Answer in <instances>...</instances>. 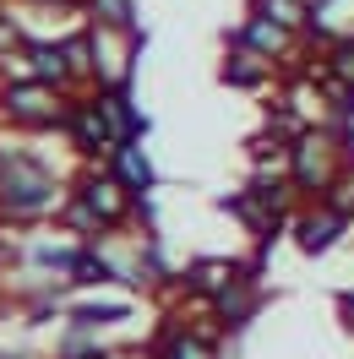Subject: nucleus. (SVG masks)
I'll use <instances>...</instances> for the list:
<instances>
[{
    "label": "nucleus",
    "instance_id": "obj_1",
    "mask_svg": "<svg viewBox=\"0 0 354 359\" xmlns=\"http://www.w3.org/2000/svg\"><path fill=\"white\" fill-rule=\"evenodd\" d=\"M49 175L33 163V158H6V207L11 212H33V207L49 202Z\"/></svg>",
    "mask_w": 354,
    "mask_h": 359
},
{
    "label": "nucleus",
    "instance_id": "obj_2",
    "mask_svg": "<svg viewBox=\"0 0 354 359\" xmlns=\"http://www.w3.org/2000/svg\"><path fill=\"white\" fill-rule=\"evenodd\" d=\"M6 114H11V120H22V126H49L60 109L49 104V88H44V82H17V88H6Z\"/></svg>",
    "mask_w": 354,
    "mask_h": 359
},
{
    "label": "nucleus",
    "instance_id": "obj_3",
    "mask_svg": "<svg viewBox=\"0 0 354 359\" xmlns=\"http://www.w3.org/2000/svg\"><path fill=\"white\" fill-rule=\"evenodd\" d=\"M77 136H82V147H98V142H110V126H104V114H98V109H77Z\"/></svg>",
    "mask_w": 354,
    "mask_h": 359
},
{
    "label": "nucleus",
    "instance_id": "obj_4",
    "mask_svg": "<svg viewBox=\"0 0 354 359\" xmlns=\"http://www.w3.org/2000/svg\"><path fill=\"white\" fill-rule=\"evenodd\" d=\"M332 229H338V218H310L306 234H300V240H306V250H327V245H332Z\"/></svg>",
    "mask_w": 354,
    "mask_h": 359
},
{
    "label": "nucleus",
    "instance_id": "obj_5",
    "mask_svg": "<svg viewBox=\"0 0 354 359\" xmlns=\"http://www.w3.org/2000/svg\"><path fill=\"white\" fill-rule=\"evenodd\" d=\"M60 71H66V66H60V49H44V44L33 49V76H39V82L60 76Z\"/></svg>",
    "mask_w": 354,
    "mask_h": 359
},
{
    "label": "nucleus",
    "instance_id": "obj_6",
    "mask_svg": "<svg viewBox=\"0 0 354 359\" xmlns=\"http://www.w3.org/2000/svg\"><path fill=\"white\" fill-rule=\"evenodd\" d=\"M71 272H77V283H104V278H110V267H104V262H93V256H77Z\"/></svg>",
    "mask_w": 354,
    "mask_h": 359
},
{
    "label": "nucleus",
    "instance_id": "obj_7",
    "mask_svg": "<svg viewBox=\"0 0 354 359\" xmlns=\"http://www.w3.org/2000/svg\"><path fill=\"white\" fill-rule=\"evenodd\" d=\"M223 278H229V267H223V262H202V267H197V278H191V283H197V289H218Z\"/></svg>",
    "mask_w": 354,
    "mask_h": 359
},
{
    "label": "nucleus",
    "instance_id": "obj_8",
    "mask_svg": "<svg viewBox=\"0 0 354 359\" xmlns=\"http://www.w3.org/2000/svg\"><path fill=\"white\" fill-rule=\"evenodd\" d=\"M120 169H126V175H131L136 185H148V163H142V158H136L131 147H120Z\"/></svg>",
    "mask_w": 354,
    "mask_h": 359
},
{
    "label": "nucleus",
    "instance_id": "obj_9",
    "mask_svg": "<svg viewBox=\"0 0 354 359\" xmlns=\"http://www.w3.org/2000/svg\"><path fill=\"white\" fill-rule=\"evenodd\" d=\"M251 44H267V49H278V44H284V33H278V27H267V22H256V27H251Z\"/></svg>",
    "mask_w": 354,
    "mask_h": 359
},
{
    "label": "nucleus",
    "instance_id": "obj_10",
    "mask_svg": "<svg viewBox=\"0 0 354 359\" xmlns=\"http://www.w3.org/2000/svg\"><path fill=\"white\" fill-rule=\"evenodd\" d=\"M267 11H278V22H294L300 6H294V0H267Z\"/></svg>",
    "mask_w": 354,
    "mask_h": 359
},
{
    "label": "nucleus",
    "instance_id": "obj_11",
    "mask_svg": "<svg viewBox=\"0 0 354 359\" xmlns=\"http://www.w3.org/2000/svg\"><path fill=\"white\" fill-rule=\"evenodd\" d=\"M98 6L110 11V22H120V27H126V0H98Z\"/></svg>",
    "mask_w": 354,
    "mask_h": 359
},
{
    "label": "nucleus",
    "instance_id": "obj_12",
    "mask_svg": "<svg viewBox=\"0 0 354 359\" xmlns=\"http://www.w3.org/2000/svg\"><path fill=\"white\" fill-rule=\"evenodd\" d=\"M175 359H202V348L197 343H175Z\"/></svg>",
    "mask_w": 354,
    "mask_h": 359
},
{
    "label": "nucleus",
    "instance_id": "obj_13",
    "mask_svg": "<svg viewBox=\"0 0 354 359\" xmlns=\"http://www.w3.org/2000/svg\"><path fill=\"white\" fill-rule=\"evenodd\" d=\"M11 44V22H6V17H0V49Z\"/></svg>",
    "mask_w": 354,
    "mask_h": 359
}]
</instances>
